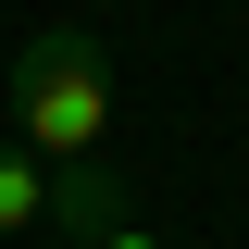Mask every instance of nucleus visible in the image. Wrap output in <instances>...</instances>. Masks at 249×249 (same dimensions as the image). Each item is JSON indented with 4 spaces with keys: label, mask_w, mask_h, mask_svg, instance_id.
<instances>
[{
    "label": "nucleus",
    "mask_w": 249,
    "mask_h": 249,
    "mask_svg": "<svg viewBox=\"0 0 249 249\" xmlns=\"http://www.w3.org/2000/svg\"><path fill=\"white\" fill-rule=\"evenodd\" d=\"M13 137H25L37 162H100V137H112V37L88 25H50L13 50Z\"/></svg>",
    "instance_id": "nucleus-1"
},
{
    "label": "nucleus",
    "mask_w": 249,
    "mask_h": 249,
    "mask_svg": "<svg viewBox=\"0 0 249 249\" xmlns=\"http://www.w3.org/2000/svg\"><path fill=\"white\" fill-rule=\"evenodd\" d=\"M50 224H62L75 249H112V237H124V187L100 175V162H75V175H50Z\"/></svg>",
    "instance_id": "nucleus-2"
},
{
    "label": "nucleus",
    "mask_w": 249,
    "mask_h": 249,
    "mask_svg": "<svg viewBox=\"0 0 249 249\" xmlns=\"http://www.w3.org/2000/svg\"><path fill=\"white\" fill-rule=\"evenodd\" d=\"M25 224H50V162L25 137H0V237H25Z\"/></svg>",
    "instance_id": "nucleus-3"
},
{
    "label": "nucleus",
    "mask_w": 249,
    "mask_h": 249,
    "mask_svg": "<svg viewBox=\"0 0 249 249\" xmlns=\"http://www.w3.org/2000/svg\"><path fill=\"white\" fill-rule=\"evenodd\" d=\"M112 249H175V237H137V224H124V237H112Z\"/></svg>",
    "instance_id": "nucleus-4"
}]
</instances>
